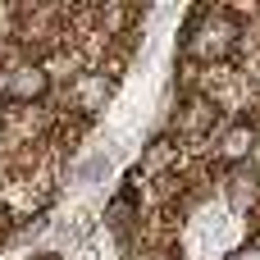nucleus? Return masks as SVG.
Instances as JSON below:
<instances>
[{
	"mask_svg": "<svg viewBox=\"0 0 260 260\" xmlns=\"http://www.w3.org/2000/svg\"><path fill=\"white\" fill-rule=\"evenodd\" d=\"M247 50V23L229 5H201L178 32V55L187 69H229Z\"/></svg>",
	"mask_w": 260,
	"mask_h": 260,
	"instance_id": "f257e3e1",
	"label": "nucleus"
},
{
	"mask_svg": "<svg viewBox=\"0 0 260 260\" xmlns=\"http://www.w3.org/2000/svg\"><path fill=\"white\" fill-rule=\"evenodd\" d=\"M224 119H229V114H224V105H219L210 91H183V96L174 101L169 119H165V133H174V137L187 146V155H206Z\"/></svg>",
	"mask_w": 260,
	"mask_h": 260,
	"instance_id": "f03ea898",
	"label": "nucleus"
},
{
	"mask_svg": "<svg viewBox=\"0 0 260 260\" xmlns=\"http://www.w3.org/2000/svg\"><path fill=\"white\" fill-rule=\"evenodd\" d=\"M210 165L224 174V169H242V165H256L260 160V119L256 114H229L210 142Z\"/></svg>",
	"mask_w": 260,
	"mask_h": 260,
	"instance_id": "7ed1b4c3",
	"label": "nucleus"
},
{
	"mask_svg": "<svg viewBox=\"0 0 260 260\" xmlns=\"http://www.w3.org/2000/svg\"><path fill=\"white\" fill-rule=\"evenodd\" d=\"M55 73H50V64L46 59H18L14 69H5L0 73V105H14V110H37V105H46L50 96H55Z\"/></svg>",
	"mask_w": 260,
	"mask_h": 260,
	"instance_id": "20e7f679",
	"label": "nucleus"
},
{
	"mask_svg": "<svg viewBox=\"0 0 260 260\" xmlns=\"http://www.w3.org/2000/svg\"><path fill=\"white\" fill-rule=\"evenodd\" d=\"M114 91H119V82H114L105 69H82V73L64 87V114L78 119V123H96V119L114 105Z\"/></svg>",
	"mask_w": 260,
	"mask_h": 260,
	"instance_id": "39448f33",
	"label": "nucleus"
},
{
	"mask_svg": "<svg viewBox=\"0 0 260 260\" xmlns=\"http://www.w3.org/2000/svg\"><path fill=\"white\" fill-rule=\"evenodd\" d=\"M219 197H224V210L233 219H251L260 210V160L242 165V169H224L219 174Z\"/></svg>",
	"mask_w": 260,
	"mask_h": 260,
	"instance_id": "423d86ee",
	"label": "nucleus"
},
{
	"mask_svg": "<svg viewBox=\"0 0 260 260\" xmlns=\"http://www.w3.org/2000/svg\"><path fill=\"white\" fill-rule=\"evenodd\" d=\"M224 260H260V238H242V242H233Z\"/></svg>",
	"mask_w": 260,
	"mask_h": 260,
	"instance_id": "0eeeda50",
	"label": "nucleus"
}]
</instances>
